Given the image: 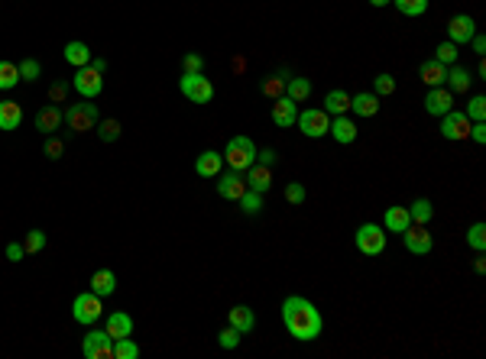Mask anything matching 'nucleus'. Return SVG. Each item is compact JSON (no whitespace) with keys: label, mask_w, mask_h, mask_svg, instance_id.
Masks as SVG:
<instances>
[{"label":"nucleus","mask_w":486,"mask_h":359,"mask_svg":"<svg viewBox=\"0 0 486 359\" xmlns=\"http://www.w3.org/2000/svg\"><path fill=\"white\" fill-rule=\"evenodd\" d=\"M283 324H285V330H289L295 340H302V343L318 340L321 330H324L321 311H318L308 298H302V294H289L283 301Z\"/></svg>","instance_id":"nucleus-1"},{"label":"nucleus","mask_w":486,"mask_h":359,"mask_svg":"<svg viewBox=\"0 0 486 359\" xmlns=\"http://www.w3.org/2000/svg\"><path fill=\"white\" fill-rule=\"evenodd\" d=\"M224 162L234 172H247L253 162H256V146L250 136H230V143L224 149Z\"/></svg>","instance_id":"nucleus-2"},{"label":"nucleus","mask_w":486,"mask_h":359,"mask_svg":"<svg viewBox=\"0 0 486 359\" xmlns=\"http://www.w3.org/2000/svg\"><path fill=\"white\" fill-rule=\"evenodd\" d=\"M179 88L192 104H211V97H214V84L201 71H185L179 78Z\"/></svg>","instance_id":"nucleus-3"},{"label":"nucleus","mask_w":486,"mask_h":359,"mask_svg":"<svg viewBox=\"0 0 486 359\" xmlns=\"http://www.w3.org/2000/svg\"><path fill=\"white\" fill-rule=\"evenodd\" d=\"M104 314V301H101V294H94V292H81L75 301H71V317L78 321V324L91 327V324H98Z\"/></svg>","instance_id":"nucleus-4"},{"label":"nucleus","mask_w":486,"mask_h":359,"mask_svg":"<svg viewBox=\"0 0 486 359\" xmlns=\"http://www.w3.org/2000/svg\"><path fill=\"white\" fill-rule=\"evenodd\" d=\"M357 249L363 256H379L386 249V227L379 224H363L357 230Z\"/></svg>","instance_id":"nucleus-5"},{"label":"nucleus","mask_w":486,"mask_h":359,"mask_svg":"<svg viewBox=\"0 0 486 359\" xmlns=\"http://www.w3.org/2000/svg\"><path fill=\"white\" fill-rule=\"evenodd\" d=\"M71 88L78 91L81 97L94 101V97H98V94L104 91V75L98 71V68L85 65V68H78V71H75V78H71Z\"/></svg>","instance_id":"nucleus-6"},{"label":"nucleus","mask_w":486,"mask_h":359,"mask_svg":"<svg viewBox=\"0 0 486 359\" xmlns=\"http://www.w3.org/2000/svg\"><path fill=\"white\" fill-rule=\"evenodd\" d=\"M81 353H85V359H113V337L107 330H91L81 340Z\"/></svg>","instance_id":"nucleus-7"},{"label":"nucleus","mask_w":486,"mask_h":359,"mask_svg":"<svg viewBox=\"0 0 486 359\" xmlns=\"http://www.w3.org/2000/svg\"><path fill=\"white\" fill-rule=\"evenodd\" d=\"M65 124L75 130V133H88L98 124V107L94 104H68L65 111Z\"/></svg>","instance_id":"nucleus-8"},{"label":"nucleus","mask_w":486,"mask_h":359,"mask_svg":"<svg viewBox=\"0 0 486 359\" xmlns=\"http://www.w3.org/2000/svg\"><path fill=\"white\" fill-rule=\"evenodd\" d=\"M295 124H298V130H302L305 136L318 139V136L328 133V126H331V113L324 111V107H321V111H318V107H315V111L308 107V111L298 113V120H295Z\"/></svg>","instance_id":"nucleus-9"},{"label":"nucleus","mask_w":486,"mask_h":359,"mask_svg":"<svg viewBox=\"0 0 486 359\" xmlns=\"http://www.w3.org/2000/svg\"><path fill=\"white\" fill-rule=\"evenodd\" d=\"M441 136L451 139V143H461L470 136V117L464 111H448L441 120Z\"/></svg>","instance_id":"nucleus-10"},{"label":"nucleus","mask_w":486,"mask_h":359,"mask_svg":"<svg viewBox=\"0 0 486 359\" xmlns=\"http://www.w3.org/2000/svg\"><path fill=\"white\" fill-rule=\"evenodd\" d=\"M402 243H406L408 253H415V256H428L431 253V233L425 230V224H408L402 230Z\"/></svg>","instance_id":"nucleus-11"},{"label":"nucleus","mask_w":486,"mask_h":359,"mask_svg":"<svg viewBox=\"0 0 486 359\" xmlns=\"http://www.w3.org/2000/svg\"><path fill=\"white\" fill-rule=\"evenodd\" d=\"M476 36V23L467 16V13H457L451 23H448V39L454 45H467Z\"/></svg>","instance_id":"nucleus-12"},{"label":"nucleus","mask_w":486,"mask_h":359,"mask_svg":"<svg viewBox=\"0 0 486 359\" xmlns=\"http://www.w3.org/2000/svg\"><path fill=\"white\" fill-rule=\"evenodd\" d=\"M295 120H298V104H295L289 94L276 97V101H272V124L283 126V130H289Z\"/></svg>","instance_id":"nucleus-13"},{"label":"nucleus","mask_w":486,"mask_h":359,"mask_svg":"<svg viewBox=\"0 0 486 359\" xmlns=\"http://www.w3.org/2000/svg\"><path fill=\"white\" fill-rule=\"evenodd\" d=\"M425 111L431 113V117H444L448 111H454V94L448 88H428V94H425Z\"/></svg>","instance_id":"nucleus-14"},{"label":"nucleus","mask_w":486,"mask_h":359,"mask_svg":"<svg viewBox=\"0 0 486 359\" xmlns=\"http://www.w3.org/2000/svg\"><path fill=\"white\" fill-rule=\"evenodd\" d=\"M243 191H247V178L234 169L227 172V175H221V181H217V194H221L224 201H240Z\"/></svg>","instance_id":"nucleus-15"},{"label":"nucleus","mask_w":486,"mask_h":359,"mask_svg":"<svg viewBox=\"0 0 486 359\" xmlns=\"http://www.w3.org/2000/svg\"><path fill=\"white\" fill-rule=\"evenodd\" d=\"M221 169H224V156H221V152H214V149L201 152V156H198V162H195V172H198L201 178H217V175H221Z\"/></svg>","instance_id":"nucleus-16"},{"label":"nucleus","mask_w":486,"mask_h":359,"mask_svg":"<svg viewBox=\"0 0 486 359\" xmlns=\"http://www.w3.org/2000/svg\"><path fill=\"white\" fill-rule=\"evenodd\" d=\"M419 78L428 84V88H441L444 78H448V65H441L438 58H428L419 65Z\"/></svg>","instance_id":"nucleus-17"},{"label":"nucleus","mask_w":486,"mask_h":359,"mask_svg":"<svg viewBox=\"0 0 486 359\" xmlns=\"http://www.w3.org/2000/svg\"><path fill=\"white\" fill-rule=\"evenodd\" d=\"M328 133L338 139L340 146H351L353 139H357V124H353V120H347V117L340 113V117H334V120H331Z\"/></svg>","instance_id":"nucleus-18"},{"label":"nucleus","mask_w":486,"mask_h":359,"mask_svg":"<svg viewBox=\"0 0 486 359\" xmlns=\"http://www.w3.org/2000/svg\"><path fill=\"white\" fill-rule=\"evenodd\" d=\"M62 120H65V113L49 104V107H43V111L36 113V130H39V133H45V136H52L58 130V124H62Z\"/></svg>","instance_id":"nucleus-19"},{"label":"nucleus","mask_w":486,"mask_h":359,"mask_svg":"<svg viewBox=\"0 0 486 359\" xmlns=\"http://www.w3.org/2000/svg\"><path fill=\"white\" fill-rule=\"evenodd\" d=\"M104 330H107L113 340L130 337V334H133V321H130V314H124V311H113V314H107V321H104Z\"/></svg>","instance_id":"nucleus-20"},{"label":"nucleus","mask_w":486,"mask_h":359,"mask_svg":"<svg viewBox=\"0 0 486 359\" xmlns=\"http://www.w3.org/2000/svg\"><path fill=\"white\" fill-rule=\"evenodd\" d=\"M351 111L357 117H376L379 113V97H376L373 91H360L357 97H351Z\"/></svg>","instance_id":"nucleus-21"},{"label":"nucleus","mask_w":486,"mask_h":359,"mask_svg":"<svg viewBox=\"0 0 486 359\" xmlns=\"http://www.w3.org/2000/svg\"><path fill=\"white\" fill-rule=\"evenodd\" d=\"M227 321H230V327H234V330H240V334H250V330L256 327V317H253V311H250L247 304L230 308V311H227Z\"/></svg>","instance_id":"nucleus-22"},{"label":"nucleus","mask_w":486,"mask_h":359,"mask_svg":"<svg viewBox=\"0 0 486 359\" xmlns=\"http://www.w3.org/2000/svg\"><path fill=\"white\" fill-rule=\"evenodd\" d=\"M247 188L266 194V191L272 188V172L266 169V165H260V162H253V165H250V175H247Z\"/></svg>","instance_id":"nucleus-23"},{"label":"nucleus","mask_w":486,"mask_h":359,"mask_svg":"<svg viewBox=\"0 0 486 359\" xmlns=\"http://www.w3.org/2000/svg\"><path fill=\"white\" fill-rule=\"evenodd\" d=\"M23 124V107L16 101H0V130H16Z\"/></svg>","instance_id":"nucleus-24"},{"label":"nucleus","mask_w":486,"mask_h":359,"mask_svg":"<svg viewBox=\"0 0 486 359\" xmlns=\"http://www.w3.org/2000/svg\"><path fill=\"white\" fill-rule=\"evenodd\" d=\"M91 292L101 294V298L113 294V292H117V275H113L111 269H98L94 275H91Z\"/></svg>","instance_id":"nucleus-25"},{"label":"nucleus","mask_w":486,"mask_h":359,"mask_svg":"<svg viewBox=\"0 0 486 359\" xmlns=\"http://www.w3.org/2000/svg\"><path fill=\"white\" fill-rule=\"evenodd\" d=\"M383 224L389 233H402L408 224H412V217H408V207H386V217Z\"/></svg>","instance_id":"nucleus-26"},{"label":"nucleus","mask_w":486,"mask_h":359,"mask_svg":"<svg viewBox=\"0 0 486 359\" xmlns=\"http://www.w3.org/2000/svg\"><path fill=\"white\" fill-rule=\"evenodd\" d=\"M324 111H328L331 117H340V113H347V111H351V94H347L344 88L328 91V97H324Z\"/></svg>","instance_id":"nucleus-27"},{"label":"nucleus","mask_w":486,"mask_h":359,"mask_svg":"<svg viewBox=\"0 0 486 359\" xmlns=\"http://www.w3.org/2000/svg\"><path fill=\"white\" fill-rule=\"evenodd\" d=\"M470 81H474V78L467 75V68L451 65V68H448V78H444V84H448V91H451V94H467Z\"/></svg>","instance_id":"nucleus-28"},{"label":"nucleus","mask_w":486,"mask_h":359,"mask_svg":"<svg viewBox=\"0 0 486 359\" xmlns=\"http://www.w3.org/2000/svg\"><path fill=\"white\" fill-rule=\"evenodd\" d=\"M65 62L75 68H85L91 62V49L85 43H68L65 45Z\"/></svg>","instance_id":"nucleus-29"},{"label":"nucleus","mask_w":486,"mask_h":359,"mask_svg":"<svg viewBox=\"0 0 486 359\" xmlns=\"http://www.w3.org/2000/svg\"><path fill=\"white\" fill-rule=\"evenodd\" d=\"M20 84V68L10 58H0V91H13Z\"/></svg>","instance_id":"nucleus-30"},{"label":"nucleus","mask_w":486,"mask_h":359,"mask_svg":"<svg viewBox=\"0 0 486 359\" xmlns=\"http://www.w3.org/2000/svg\"><path fill=\"white\" fill-rule=\"evenodd\" d=\"M408 217H412V224H428L431 217H434V207H431L428 198H419V201L408 207Z\"/></svg>","instance_id":"nucleus-31"},{"label":"nucleus","mask_w":486,"mask_h":359,"mask_svg":"<svg viewBox=\"0 0 486 359\" xmlns=\"http://www.w3.org/2000/svg\"><path fill=\"white\" fill-rule=\"evenodd\" d=\"M285 94H289L295 104H302V101H308V94H311V84H308L305 78H289V81H285Z\"/></svg>","instance_id":"nucleus-32"},{"label":"nucleus","mask_w":486,"mask_h":359,"mask_svg":"<svg viewBox=\"0 0 486 359\" xmlns=\"http://www.w3.org/2000/svg\"><path fill=\"white\" fill-rule=\"evenodd\" d=\"M240 211L243 213H260L263 211V194L260 191H253V188H247L243 194H240Z\"/></svg>","instance_id":"nucleus-33"},{"label":"nucleus","mask_w":486,"mask_h":359,"mask_svg":"<svg viewBox=\"0 0 486 359\" xmlns=\"http://www.w3.org/2000/svg\"><path fill=\"white\" fill-rule=\"evenodd\" d=\"M136 356H140V347L130 337L113 340V359H136Z\"/></svg>","instance_id":"nucleus-34"},{"label":"nucleus","mask_w":486,"mask_h":359,"mask_svg":"<svg viewBox=\"0 0 486 359\" xmlns=\"http://www.w3.org/2000/svg\"><path fill=\"white\" fill-rule=\"evenodd\" d=\"M399 7L402 16H421V13L428 10V0H393Z\"/></svg>","instance_id":"nucleus-35"},{"label":"nucleus","mask_w":486,"mask_h":359,"mask_svg":"<svg viewBox=\"0 0 486 359\" xmlns=\"http://www.w3.org/2000/svg\"><path fill=\"white\" fill-rule=\"evenodd\" d=\"M457 56H461V52H457V45L451 43V39H448V43H441L438 45V49H434V58H438V62H441V65H457Z\"/></svg>","instance_id":"nucleus-36"},{"label":"nucleus","mask_w":486,"mask_h":359,"mask_svg":"<svg viewBox=\"0 0 486 359\" xmlns=\"http://www.w3.org/2000/svg\"><path fill=\"white\" fill-rule=\"evenodd\" d=\"M464 113L470 117V124H480V120H486V97H483V94L470 97V104H467Z\"/></svg>","instance_id":"nucleus-37"},{"label":"nucleus","mask_w":486,"mask_h":359,"mask_svg":"<svg viewBox=\"0 0 486 359\" xmlns=\"http://www.w3.org/2000/svg\"><path fill=\"white\" fill-rule=\"evenodd\" d=\"M285 81H289V78H283V75H272V78H266V81H263V94H266V97H272V101H276V97H283V94H285Z\"/></svg>","instance_id":"nucleus-38"},{"label":"nucleus","mask_w":486,"mask_h":359,"mask_svg":"<svg viewBox=\"0 0 486 359\" xmlns=\"http://www.w3.org/2000/svg\"><path fill=\"white\" fill-rule=\"evenodd\" d=\"M393 91H396V78H393L389 71L376 75V81H373V94H376V97H386V94H393Z\"/></svg>","instance_id":"nucleus-39"},{"label":"nucleus","mask_w":486,"mask_h":359,"mask_svg":"<svg viewBox=\"0 0 486 359\" xmlns=\"http://www.w3.org/2000/svg\"><path fill=\"white\" fill-rule=\"evenodd\" d=\"M16 68H20V81H36L43 75V65H39L36 58H23Z\"/></svg>","instance_id":"nucleus-40"},{"label":"nucleus","mask_w":486,"mask_h":359,"mask_svg":"<svg viewBox=\"0 0 486 359\" xmlns=\"http://www.w3.org/2000/svg\"><path fill=\"white\" fill-rule=\"evenodd\" d=\"M467 243L476 249V253H483L486 249V227L483 224H474L470 230H467Z\"/></svg>","instance_id":"nucleus-41"},{"label":"nucleus","mask_w":486,"mask_h":359,"mask_svg":"<svg viewBox=\"0 0 486 359\" xmlns=\"http://www.w3.org/2000/svg\"><path fill=\"white\" fill-rule=\"evenodd\" d=\"M43 246H45V233H43V230H30V233H26V240H23L26 256H30V253H39Z\"/></svg>","instance_id":"nucleus-42"},{"label":"nucleus","mask_w":486,"mask_h":359,"mask_svg":"<svg viewBox=\"0 0 486 359\" xmlns=\"http://www.w3.org/2000/svg\"><path fill=\"white\" fill-rule=\"evenodd\" d=\"M98 136H101L104 143H113V139H117V136H120V120H104L101 126H98Z\"/></svg>","instance_id":"nucleus-43"},{"label":"nucleus","mask_w":486,"mask_h":359,"mask_svg":"<svg viewBox=\"0 0 486 359\" xmlns=\"http://www.w3.org/2000/svg\"><path fill=\"white\" fill-rule=\"evenodd\" d=\"M285 201L289 204H305V185H298V181H292V185H285Z\"/></svg>","instance_id":"nucleus-44"},{"label":"nucleus","mask_w":486,"mask_h":359,"mask_svg":"<svg viewBox=\"0 0 486 359\" xmlns=\"http://www.w3.org/2000/svg\"><path fill=\"white\" fill-rule=\"evenodd\" d=\"M217 343L224 349H237L240 347V330H234V327H227V330H221V337H217Z\"/></svg>","instance_id":"nucleus-45"},{"label":"nucleus","mask_w":486,"mask_h":359,"mask_svg":"<svg viewBox=\"0 0 486 359\" xmlns=\"http://www.w3.org/2000/svg\"><path fill=\"white\" fill-rule=\"evenodd\" d=\"M62 152H65V143L56 139V136H49V139H45V156H49V159H62Z\"/></svg>","instance_id":"nucleus-46"},{"label":"nucleus","mask_w":486,"mask_h":359,"mask_svg":"<svg viewBox=\"0 0 486 359\" xmlns=\"http://www.w3.org/2000/svg\"><path fill=\"white\" fill-rule=\"evenodd\" d=\"M65 97H68V84H65V81H56V84L49 88V101H52V104H62Z\"/></svg>","instance_id":"nucleus-47"},{"label":"nucleus","mask_w":486,"mask_h":359,"mask_svg":"<svg viewBox=\"0 0 486 359\" xmlns=\"http://www.w3.org/2000/svg\"><path fill=\"white\" fill-rule=\"evenodd\" d=\"M470 139L480 143V146L486 143V124H483V120H480V124H470Z\"/></svg>","instance_id":"nucleus-48"},{"label":"nucleus","mask_w":486,"mask_h":359,"mask_svg":"<svg viewBox=\"0 0 486 359\" xmlns=\"http://www.w3.org/2000/svg\"><path fill=\"white\" fill-rule=\"evenodd\" d=\"M23 256H26L23 243H7V259H10V262H20Z\"/></svg>","instance_id":"nucleus-49"},{"label":"nucleus","mask_w":486,"mask_h":359,"mask_svg":"<svg viewBox=\"0 0 486 359\" xmlns=\"http://www.w3.org/2000/svg\"><path fill=\"white\" fill-rule=\"evenodd\" d=\"M181 65H185V71H201V56L188 52V56L181 58Z\"/></svg>","instance_id":"nucleus-50"},{"label":"nucleus","mask_w":486,"mask_h":359,"mask_svg":"<svg viewBox=\"0 0 486 359\" xmlns=\"http://www.w3.org/2000/svg\"><path fill=\"white\" fill-rule=\"evenodd\" d=\"M256 162H260V165H266V169H269L272 162H276V149H263V152H256Z\"/></svg>","instance_id":"nucleus-51"},{"label":"nucleus","mask_w":486,"mask_h":359,"mask_svg":"<svg viewBox=\"0 0 486 359\" xmlns=\"http://www.w3.org/2000/svg\"><path fill=\"white\" fill-rule=\"evenodd\" d=\"M470 45H474V52H480V56L486 52V39H483V36H474V39H470Z\"/></svg>","instance_id":"nucleus-52"},{"label":"nucleus","mask_w":486,"mask_h":359,"mask_svg":"<svg viewBox=\"0 0 486 359\" xmlns=\"http://www.w3.org/2000/svg\"><path fill=\"white\" fill-rule=\"evenodd\" d=\"M88 65H91V68H98V71H101V75H104V71H107V62H104V58H91Z\"/></svg>","instance_id":"nucleus-53"},{"label":"nucleus","mask_w":486,"mask_h":359,"mask_svg":"<svg viewBox=\"0 0 486 359\" xmlns=\"http://www.w3.org/2000/svg\"><path fill=\"white\" fill-rule=\"evenodd\" d=\"M370 3H373V7H386V3H389V0H370Z\"/></svg>","instance_id":"nucleus-54"}]
</instances>
